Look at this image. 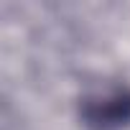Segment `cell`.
<instances>
[{"label":"cell","mask_w":130,"mask_h":130,"mask_svg":"<svg viewBox=\"0 0 130 130\" xmlns=\"http://www.w3.org/2000/svg\"><path fill=\"white\" fill-rule=\"evenodd\" d=\"M79 117L89 130H122L130 125V87L110 84L79 100Z\"/></svg>","instance_id":"6da1fadb"}]
</instances>
